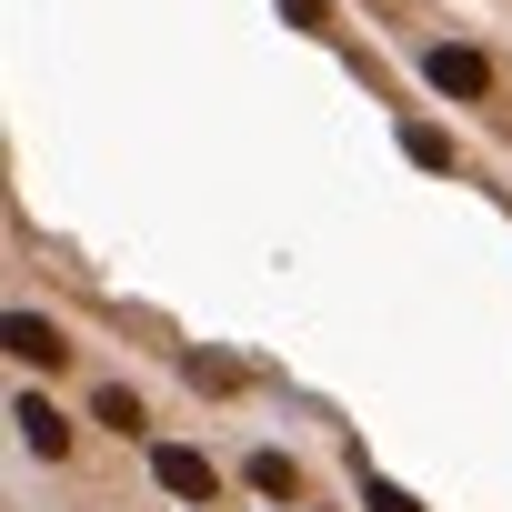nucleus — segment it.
Returning a JSON list of instances; mask_svg holds the SVG:
<instances>
[{
	"mask_svg": "<svg viewBox=\"0 0 512 512\" xmlns=\"http://www.w3.org/2000/svg\"><path fill=\"white\" fill-rule=\"evenodd\" d=\"M151 472H161V482H171L181 502H211V492H221V472H211V462H201L191 442H161V452H151Z\"/></svg>",
	"mask_w": 512,
	"mask_h": 512,
	"instance_id": "f257e3e1",
	"label": "nucleus"
},
{
	"mask_svg": "<svg viewBox=\"0 0 512 512\" xmlns=\"http://www.w3.org/2000/svg\"><path fill=\"white\" fill-rule=\"evenodd\" d=\"M432 91H462V101H482V91H492V71H482L472 51H432Z\"/></svg>",
	"mask_w": 512,
	"mask_h": 512,
	"instance_id": "f03ea898",
	"label": "nucleus"
},
{
	"mask_svg": "<svg viewBox=\"0 0 512 512\" xmlns=\"http://www.w3.org/2000/svg\"><path fill=\"white\" fill-rule=\"evenodd\" d=\"M11 352H21V362H51V372L71 362V352H61V332H51L41 312H11Z\"/></svg>",
	"mask_w": 512,
	"mask_h": 512,
	"instance_id": "7ed1b4c3",
	"label": "nucleus"
},
{
	"mask_svg": "<svg viewBox=\"0 0 512 512\" xmlns=\"http://www.w3.org/2000/svg\"><path fill=\"white\" fill-rule=\"evenodd\" d=\"M21 442H31V452H71V422H61L51 402H21Z\"/></svg>",
	"mask_w": 512,
	"mask_h": 512,
	"instance_id": "20e7f679",
	"label": "nucleus"
},
{
	"mask_svg": "<svg viewBox=\"0 0 512 512\" xmlns=\"http://www.w3.org/2000/svg\"><path fill=\"white\" fill-rule=\"evenodd\" d=\"M101 422H111V432H141V402H131L121 382H111V392H101Z\"/></svg>",
	"mask_w": 512,
	"mask_h": 512,
	"instance_id": "39448f33",
	"label": "nucleus"
},
{
	"mask_svg": "<svg viewBox=\"0 0 512 512\" xmlns=\"http://www.w3.org/2000/svg\"><path fill=\"white\" fill-rule=\"evenodd\" d=\"M372 512H422L412 492H392V482H372Z\"/></svg>",
	"mask_w": 512,
	"mask_h": 512,
	"instance_id": "423d86ee",
	"label": "nucleus"
}]
</instances>
